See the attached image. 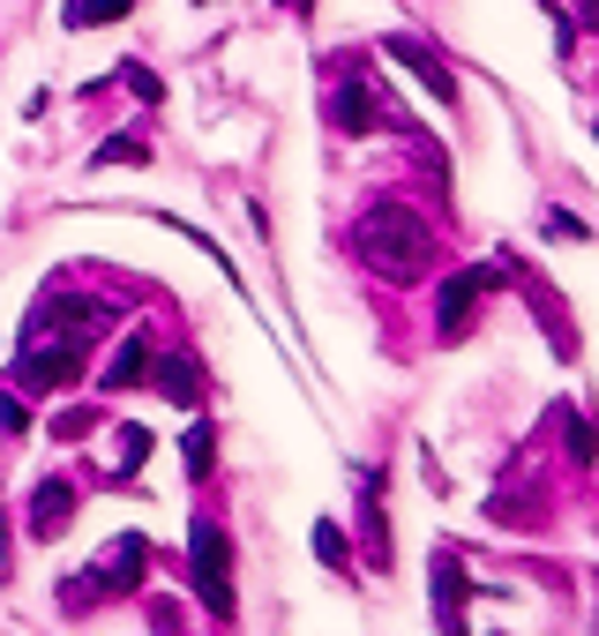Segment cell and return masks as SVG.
Wrapping results in <instances>:
<instances>
[{
  "label": "cell",
  "mask_w": 599,
  "mask_h": 636,
  "mask_svg": "<svg viewBox=\"0 0 599 636\" xmlns=\"http://www.w3.org/2000/svg\"><path fill=\"white\" fill-rule=\"evenodd\" d=\"M98 330H105V307H90V299L38 307V322L23 330V352H15V382L23 389H68L83 375V352Z\"/></svg>",
  "instance_id": "obj_1"
},
{
  "label": "cell",
  "mask_w": 599,
  "mask_h": 636,
  "mask_svg": "<svg viewBox=\"0 0 599 636\" xmlns=\"http://www.w3.org/2000/svg\"><path fill=\"white\" fill-rule=\"evenodd\" d=\"M352 248H360V262H368L375 277H389V285H412V277L434 270V232L420 225L412 203H375V211H360Z\"/></svg>",
  "instance_id": "obj_2"
},
{
  "label": "cell",
  "mask_w": 599,
  "mask_h": 636,
  "mask_svg": "<svg viewBox=\"0 0 599 636\" xmlns=\"http://www.w3.org/2000/svg\"><path fill=\"white\" fill-rule=\"evenodd\" d=\"M188 577H195V592L211 606V622H233V547H225V532L211 516L188 532Z\"/></svg>",
  "instance_id": "obj_3"
},
{
  "label": "cell",
  "mask_w": 599,
  "mask_h": 636,
  "mask_svg": "<svg viewBox=\"0 0 599 636\" xmlns=\"http://www.w3.org/2000/svg\"><path fill=\"white\" fill-rule=\"evenodd\" d=\"M143 561H150V540H143V532H128V540H113V547L90 561V577H83V584H68L60 599H68V606H90V599L135 592V584H143Z\"/></svg>",
  "instance_id": "obj_4"
},
{
  "label": "cell",
  "mask_w": 599,
  "mask_h": 636,
  "mask_svg": "<svg viewBox=\"0 0 599 636\" xmlns=\"http://www.w3.org/2000/svg\"><path fill=\"white\" fill-rule=\"evenodd\" d=\"M495 285V270H457L450 285H442V299H434V322H442V338H465L472 330V307H479V293Z\"/></svg>",
  "instance_id": "obj_5"
},
{
  "label": "cell",
  "mask_w": 599,
  "mask_h": 636,
  "mask_svg": "<svg viewBox=\"0 0 599 636\" xmlns=\"http://www.w3.org/2000/svg\"><path fill=\"white\" fill-rule=\"evenodd\" d=\"M383 53L397 60V68H412V76H420V83H428L434 98H442V105L457 98V83H450V68H442V60H434V53H428L420 38H383Z\"/></svg>",
  "instance_id": "obj_6"
},
{
  "label": "cell",
  "mask_w": 599,
  "mask_h": 636,
  "mask_svg": "<svg viewBox=\"0 0 599 636\" xmlns=\"http://www.w3.org/2000/svg\"><path fill=\"white\" fill-rule=\"evenodd\" d=\"M330 121L344 127V135H368V127L383 121V105H375V83L360 76V83H344L338 98H330Z\"/></svg>",
  "instance_id": "obj_7"
},
{
  "label": "cell",
  "mask_w": 599,
  "mask_h": 636,
  "mask_svg": "<svg viewBox=\"0 0 599 636\" xmlns=\"http://www.w3.org/2000/svg\"><path fill=\"white\" fill-rule=\"evenodd\" d=\"M68 516H76V495H68L60 479H45V487H38V509H31V532H38V540H53Z\"/></svg>",
  "instance_id": "obj_8"
},
{
  "label": "cell",
  "mask_w": 599,
  "mask_h": 636,
  "mask_svg": "<svg viewBox=\"0 0 599 636\" xmlns=\"http://www.w3.org/2000/svg\"><path fill=\"white\" fill-rule=\"evenodd\" d=\"M121 15H135V0H68V8H60L68 31H105V23H121Z\"/></svg>",
  "instance_id": "obj_9"
},
{
  "label": "cell",
  "mask_w": 599,
  "mask_h": 636,
  "mask_svg": "<svg viewBox=\"0 0 599 636\" xmlns=\"http://www.w3.org/2000/svg\"><path fill=\"white\" fill-rule=\"evenodd\" d=\"M143 375H150V344H143V338H128L121 352H113V367H105V389H135Z\"/></svg>",
  "instance_id": "obj_10"
},
{
  "label": "cell",
  "mask_w": 599,
  "mask_h": 636,
  "mask_svg": "<svg viewBox=\"0 0 599 636\" xmlns=\"http://www.w3.org/2000/svg\"><path fill=\"white\" fill-rule=\"evenodd\" d=\"M158 389H166L172 405H195V397H203V375H195V360H158Z\"/></svg>",
  "instance_id": "obj_11"
},
{
  "label": "cell",
  "mask_w": 599,
  "mask_h": 636,
  "mask_svg": "<svg viewBox=\"0 0 599 636\" xmlns=\"http://www.w3.org/2000/svg\"><path fill=\"white\" fill-rule=\"evenodd\" d=\"M180 457H188V472L203 479V472H211V427H188V434H180Z\"/></svg>",
  "instance_id": "obj_12"
},
{
  "label": "cell",
  "mask_w": 599,
  "mask_h": 636,
  "mask_svg": "<svg viewBox=\"0 0 599 636\" xmlns=\"http://www.w3.org/2000/svg\"><path fill=\"white\" fill-rule=\"evenodd\" d=\"M143 158H150V150H143L135 135H113V143H105V150L90 158V166H143Z\"/></svg>",
  "instance_id": "obj_13"
},
{
  "label": "cell",
  "mask_w": 599,
  "mask_h": 636,
  "mask_svg": "<svg viewBox=\"0 0 599 636\" xmlns=\"http://www.w3.org/2000/svg\"><path fill=\"white\" fill-rule=\"evenodd\" d=\"M113 442H121V472H135L143 457H150V434H143V427H121Z\"/></svg>",
  "instance_id": "obj_14"
},
{
  "label": "cell",
  "mask_w": 599,
  "mask_h": 636,
  "mask_svg": "<svg viewBox=\"0 0 599 636\" xmlns=\"http://www.w3.org/2000/svg\"><path fill=\"white\" fill-rule=\"evenodd\" d=\"M315 554H323L330 569H344V540H338V524H315Z\"/></svg>",
  "instance_id": "obj_15"
},
{
  "label": "cell",
  "mask_w": 599,
  "mask_h": 636,
  "mask_svg": "<svg viewBox=\"0 0 599 636\" xmlns=\"http://www.w3.org/2000/svg\"><path fill=\"white\" fill-rule=\"evenodd\" d=\"M121 83H128L135 98H150V105H158V76H150V68H121Z\"/></svg>",
  "instance_id": "obj_16"
},
{
  "label": "cell",
  "mask_w": 599,
  "mask_h": 636,
  "mask_svg": "<svg viewBox=\"0 0 599 636\" xmlns=\"http://www.w3.org/2000/svg\"><path fill=\"white\" fill-rule=\"evenodd\" d=\"M585 23H592V31H599V0H585Z\"/></svg>",
  "instance_id": "obj_17"
},
{
  "label": "cell",
  "mask_w": 599,
  "mask_h": 636,
  "mask_svg": "<svg viewBox=\"0 0 599 636\" xmlns=\"http://www.w3.org/2000/svg\"><path fill=\"white\" fill-rule=\"evenodd\" d=\"M285 8H307V0H285Z\"/></svg>",
  "instance_id": "obj_18"
}]
</instances>
